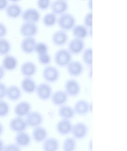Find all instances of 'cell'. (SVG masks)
I'll return each instance as SVG.
<instances>
[{"mask_svg": "<svg viewBox=\"0 0 127 151\" xmlns=\"http://www.w3.org/2000/svg\"><path fill=\"white\" fill-rule=\"evenodd\" d=\"M57 24L60 29L69 31L76 24V19L73 15L66 12L58 16Z\"/></svg>", "mask_w": 127, "mask_h": 151, "instance_id": "6da1fadb", "label": "cell"}, {"mask_svg": "<svg viewBox=\"0 0 127 151\" xmlns=\"http://www.w3.org/2000/svg\"><path fill=\"white\" fill-rule=\"evenodd\" d=\"M73 55L67 49L61 48L55 52L54 60L55 64L60 68H66L72 60Z\"/></svg>", "mask_w": 127, "mask_h": 151, "instance_id": "7a4b0ae2", "label": "cell"}, {"mask_svg": "<svg viewBox=\"0 0 127 151\" xmlns=\"http://www.w3.org/2000/svg\"><path fill=\"white\" fill-rule=\"evenodd\" d=\"M42 76L46 83H55L59 79L60 72L56 67L49 65L45 66L43 70Z\"/></svg>", "mask_w": 127, "mask_h": 151, "instance_id": "3957f363", "label": "cell"}, {"mask_svg": "<svg viewBox=\"0 0 127 151\" xmlns=\"http://www.w3.org/2000/svg\"><path fill=\"white\" fill-rule=\"evenodd\" d=\"M52 92V87L47 83H40L37 85L35 91L38 99L43 101L50 99Z\"/></svg>", "mask_w": 127, "mask_h": 151, "instance_id": "277c9868", "label": "cell"}, {"mask_svg": "<svg viewBox=\"0 0 127 151\" xmlns=\"http://www.w3.org/2000/svg\"><path fill=\"white\" fill-rule=\"evenodd\" d=\"M88 132V125L82 122H78L73 124L71 133L75 139L81 140L87 137Z\"/></svg>", "mask_w": 127, "mask_h": 151, "instance_id": "5b68a950", "label": "cell"}, {"mask_svg": "<svg viewBox=\"0 0 127 151\" xmlns=\"http://www.w3.org/2000/svg\"><path fill=\"white\" fill-rule=\"evenodd\" d=\"M23 22L37 24L41 18L39 10L34 8H28L23 11L21 16Z\"/></svg>", "mask_w": 127, "mask_h": 151, "instance_id": "8992f818", "label": "cell"}, {"mask_svg": "<svg viewBox=\"0 0 127 151\" xmlns=\"http://www.w3.org/2000/svg\"><path fill=\"white\" fill-rule=\"evenodd\" d=\"M39 29L36 24L23 22L20 27L19 32L23 37H35Z\"/></svg>", "mask_w": 127, "mask_h": 151, "instance_id": "52a82bcc", "label": "cell"}, {"mask_svg": "<svg viewBox=\"0 0 127 151\" xmlns=\"http://www.w3.org/2000/svg\"><path fill=\"white\" fill-rule=\"evenodd\" d=\"M65 90L68 97H75L80 94L81 87L77 80L70 78L66 81L64 85Z\"/></svg>", "mask_w": 127, "mask_h": 151, "instance_id": "ba28073f", "label": "cell"}, {"mask_svg": "<svg viewBox=\"0 0 127 151\" xmlns=\"http://www.w3.org/2000/svg\"><path fill=\"white\" fill-rule=\"evenodd\" d=\"M9 127L11 131L17 133L25 131L28 126L23 117L16 116L11 119L9 122Z\"/></svg>", "mask_w": 127, "mask_h": 151, "instance_id": "9c48e42d", "label": "cell"}, {"mask_svg": "<svg viewBox=\"0 0 127 151\" xmlns=\"http://www.w3.org/2000/svg\"><path fill=\"white\" fill-rule=\"evenodd\" d=\"M25 117L28 126L31 128H33L41 125L43 123V116L38 111H31Z\"/></svg>", "mask_w": 127, "mask_h": 151, "instance_id": "30bf717a", "label": "cell"}, {"mask_svg": "<svg viewBox=\"0 0 127 151\" xmlns=\"http://www.w3.org/2000/svg\"><path fill=\"white\" fill-rule=\"evenodd\" d=\"M85 49L84 40L73 38L67 43V50L72 55H78Z\"/></svg>", "mask_w": 127, "mask_h": 151, "instance_id": "8fae6325", "label": "cell"}, {"mask_svg": "<svg viewBox=\"0 0 127 151\" xmlns=\"http://www.w3.org/2000/svg\"><path fill=\"white\" fill-rule=\"evenodd\" d=\"M69 37L67 32L60 29L55 31L52 34L51 41L54 45L57 47H62L68 43Z\"/></svg>", "mask_w": 127, "mask_h": 151, "instance_id": "7c38bea8", "label": "cell"}, {"mask_svg": "<svg viewBox=\"0 0 127 151\" xmlns=\"http://www.w3.org/2000/svg\"><path fill=\"white\" fill-rule=\"evenodd\" d=\"M67 74L73 77L80 76L83 73L84 67L81 62L72 60L66 66Z\"/></svg>", "mask_w": 127, "mask_h": 151, "instance_id": "4fadbf2b", "label": "cell"}, {"mask_svg": "<svg viewBox=\"0 0 127 151\" xmlns=\"http://www.w3.org/2000/svg\"><path fill=\"white\" fill-rule=\"evenodd\" d=\"M50 9L52 12L58 16L67 12L68 4L66 0H54L52 1Z\"/></svg>", "mask_w": 127, "mask_h": 151, "instance_id": "5bb4252c", "label": "cell"}, {"mask_svg": "<svg viewBox=\"0 0 127 151\" xmlns=\"http://www.w3.org/2000/svg\"><path fill=\"white\" fill-rule=\"evenodd\" d=\"M32 106L30 102L22 101L18 102L14 107L13 111L16 116L25 117L31 111Z\"/></svg>", "mask_w": 127, "mask_h": 151, "instance_id": "9a60e30c", "label": "cell"}, {"mask_svg": "<svg viewBox=\"0 0 127 151\" xmlns=\"http://www.w3.org/2000/svg\"><path fill=\"white\" fill-rule=\"evenodd\" d=\"M68 96L64 90H59L52 92L50 99L56 106H60L66 104L68 101Z\"/></svg>", "mask_w": 127, "mask_h": 151, "instance_id": "2e32d148", "label": "cell"}, {"mask_svg": "<svg viewBox=\"0 0 127 151\" xmlns=\"http://www.w3.org/2000/svg\"><path fill=\"white\" fill-rule=\"evenodd\" d=\"M73 125L71 120L61 119L57 122L56 131L61 136H67L71 133Z\"/></svg>", "mask_w": 127, "mask_h": 151, "instance_id": "e0dca14e", "label": "cell"}, {"mask_svg": "<svg viewBox=\"0 0 127 151\" xmlns=\"http://www.w3.org/2000/svg\"><path fill=\"white\" fill-rule=\"evenodd\" d=\"M37 70L36 64L31 61L25 62L20 66V73L24 77H32L36 74Z\"/></svg>", "mask_w": 127, "mask_h": 151, "instance_id": "ac0fdd59", "label": "cell"}, {"mask_svg": "<svg viewBox=\"0 0 127 151\" xmlns=\"http://www.w3.org/2000/svg\"><path fill=\"white\" fill-rule=\"evenodd\" d=\"M36 40L34 37H24L20 42V48L24 53L32 54L35 52Z\"/></svg>", "mask_w": 127, "mask_h": 151, "instance_id": "d6986e66", "label": "cell"}, {"mask_svg": "<svg viewBox=\"0 0 127 151\" xmlns=\"http://www.w3.org/2000/svg\"><path fill=\"white\" fill-rule=\"evenodd\" d=\"M1 65L5 71H12L17 68L18 61L15 56L9 54L4 56Z\"/></svg>", "mask_w": 127, "mask_h": 151, "instance_id": "ffe728a7", "label": "cell"}, {"mask_svg": "<svg viewBox=\"0 0 127 151\" xmlns=\"http://www.w3.org/2000/svg\"><path fill=\"white\" fill-rule=\"evenodd\" d=\"M6 16L11 19H16L20 17L22 14V7L17 3L9 4L4 10Z\"/></svg>", "mask_w": 127, "mask_h": 151, "instance_id": "44dd1931", "label": "cell"}, {"mask_svg": "<svg viewBox=\"0 0 127 151\" xmlns=\"http://www.w3.org/2000/svg\"><path fill=\"white\" fill-rule=\"evenodd\" d=\"M48 134L47 129L40 125L33 128L32 138L36 143H42L48 137Z\"/></svg>", "mask_w": 127, "mask_h": 151, "instance_id": "7402d4cb", "label": "cell"}, {"mask_svg": "<svg viewBox=\"0 0 127 151\" xmlns=\"http://www.w3.org/2000/svg\"><path fill=\"white\" fill-rule=\"evenodd\" d=\"M36 84L32 77H24L20 82V89L26 94H32L35 92Z\"/></svg>", "mask_w": 127, "mask_h": 151, "instance_id": "603a6c76", "label": "cell"}, {"mask_svg": "<svg viewBox=\"0 0 127 151\" xmlns=\"http://www.w3.org/2000/svg\"><path fill=\"white\" fill-rule=\"evenodd\" d=\"M22 91L18 86L15 85L7 86L6 97L10 101L16 102L21 99Z\"/></svg>", "mask_w": 127, "mask_h": 151, "instance_id": "cb8c5ba5", "label": "cell"}, {"mask_svg": "<svg viewBox=\"0 0 127 151\" xmlns=\"http://www.w3.org/2000/svg\"><path fill=\"white\" fill-rule=\"evenodd\" d=\"M14 141L21 148L27 147L31 145L32 138L25 131L17 133L14 137Z\"/></svg>", "mask_w": 127, "mask_h": 151, "instance_id": "d4e9b609", "label": "cell"}, {"mask_svg": "<svg viewBox=\"0 0 127 151\" xmlns=\"http://www.w3.org/2000/svg\"><path fill=\"white\" fill-rule=\"evenodd\" d=\"M73 38L84 40L89 36V29L83 24H75L71 30Z\"/></svg>", "mask_w": 127, "mask_h": 151, "instance_id": "484cf974", "label": "cell"}, {"mask_svg": "<svg viewBox=\"0 0 127 151\" xmlns=\"http://www.w3.org/2000/svg\"><path fill=\"white\" fill-rule=\"evenodd\" d=\"M90 103L85 100L81 99L75 103L73 106L75 114L81 116L86 115L90 112Z\"/></svg>", "mask_w": 127, "mask_h": 151, "instance_id": "4316f807", "label": "cell"}, {"mask_svg": "<svg viewBox=\"0 0 127 151\" xmlns=\"http://www.w3.org/2000/svg\"><path fill=\"white\" fill-rule=\"evenodd\" d=\"M58 114L61 119L71 120L76 114L73 108L65 104L59 106L58 109Z\"/></svg>", "mask_w": 127, "mask_h": 151, "instance_id": "83f0119b", "label": "cell"}, {"mask_svg": "<svg viewBox=\"0 0 127 151\" xmlns=\"http://www.w3.org/2000/svg\"><path fill=\"white\" fill-rule=\"evenodd\" d=\"M42 147L44 151H58L60 148L59 141L56 138L48 137L42 142Z\"/></svg>", "mask_w": 127, "mask_h": 151, "instance_id": "f1b7e54d", "label": "cell"}, {"mask_svg": "<svg viewBox=\"0 0 127 151\" xmlns=\"http://www.w3.org/2000/svg\"><path fill=\"white\" fill-rule=\"evenodd\" d=\"M58 16L52 12L47 13L43 17L42 21L43 25L47 28H51L57 24Z\"/></svg>", "mask_w": 127, "mask_h": 151, "instance_id": "f546056e", "label": "cell"}, {"mask_svg": "<svg viewBox=\"0 0 127 151\" xmlns=\"http://www.w3.org/2000/svg\"><path fill=\"white\" fill-rule=\"evenodd\" d=\"M76 139L73 137L66 138L62 144V148L64 151H75L77 148Z\"/></svg>", "mask_w": 127, "mask_h": 151, "instance_id": "4dcf8cb0", "label": "cell"}, {"mask_svg": "<svg viewBox=\"0 0 127 151\" xmlns=\"http://www.w3.org/2000/svg\"><path fill=\"white\" fill-rule=\"evenodd\" d=\"M82 59L83 63L89 68L92 66V49L91 47L85 48L82 52Z\"/></svg>", "mask_w": 127, "mask_h": 151, "instance_id": "1f68e13d", "label": "cell"}, {"mask_svg": "<svg viewBox=\"0 0 127 151\" xmlns=\"http://www.w3.org/2000/svg\"><path fill=\"white\" fill-rule=\"evenodd\" d=\"M10 42L5 38L0 39V56H4L9 54L11 51Z\"/></svg>", "mask_w": 127, "mask_h": 151, "instance_id": "d6a6232c", "label": "cell"}, {"mask_svg": "<svg viewBox=\"0 0 127 151\" xmlns=\"http://www.w3.org/2000/svg\"><path fill=\"white\" fill-rule=\"evenodd\" d=\"M37 59L39 63L43 66L49 65L52 61L51 56L49 52L37 55Z\"/></svg>", "mask_w": 127, "mask_h": 151, "instance_id": "836d02e7", "label": "cell"}, {"mask_svg": "<svg viewBox=\"0 0 127 151\" xmlns=\"http://www.w3.org/2000/svg\"><path fill=\"white\" fill-rule=\"evenodd\" d=\"M10 106L7 101L0 100V118L6 117L9 114Z\"/></svg>", "mask_w": 127, "mask_h": 151, "instance_id": "e575fe53", "label": "cell"}, {"mask_svg": "<svg viewBox=\"0 0 127 151\" xmlns=\"http://www.w3.org/2000/svg\"><path fill=\"white\" fill-rule=\"evenodd\" d=\"M49 47L47 44L44 42H37L35 47V52L36 54L44 53L49 52Z\"/></svg>", "mask_w": 127, "mask_h": 151, "instance_id": "d590c367", "label": "cell"}, {"mask_svg": "<svg viewBox=\"0 0 127 151\" xmlns=\"http://www.w3.org/2000/svg\"><path fill=\"white\" fill-rule=\"evenodd\" d=\"M51 3V0H37L36 6L40 10L45 11L50 9Z\"/></svg>", "mask_w": 127, "mask_h": 151, "instance_id": "8d00e7d4", "label": "cell"}, {"mask_svg": "<svg viewBox=\"0 0 127 151\" xmlns=\"http://www.w3.org/2000/svg\"><path fill=\"white\" fill-rule=\"evenodd\" d=\"M83 24L89 29H91L92 27V13L90 11L84 16L83 19Z\"/></svg>", "mask_w": 127, "mask_h": 151, "instance_id": "74e56055", "label": "cell"}, {"mask_svg": "<svg viewBox=\"0 0 127 151\" xmlns=\"http://www.w3.org/2000/svg\"><path fill=\"white\" fill-rule=\"evenodd\" d=\"M21 147H20L16 143H9L5 145L4 151H19L21 150Z\"/></svg>", "mask_w": 127, "mask_h": 151, "instance_id": "f35d334b", "label": "cell"}, {"mask_svg": "<svg viewBox=\"0 0 127 151\" xmlns=\"http://www.w3.org/2000/svg\"><path fill=\"white\" fill-rule=\"evenodd\" d=\"M7 86L4 83L0 82V100H3L6 97Z\"/></svg>", "mask_w": 127, "mask_h": 151, "instance_id": "ab89813d", "label": "cell"}, {"mask_svg": "<svg viewBox=\"0 0 127 151\" xmlns=\"http://www.w3.org/2000/svg\"><path fill=\"white\" fill-rule=\"evenodd\" d=\"M8 33V29L5 24L0 22V39L5 38Z\"/></svg>", "mask_w": 127, "mask_h": 151, "instance_id": "60d3db41", "label": "cell"}, {"mask_svg": "<svg viewBox=\"0 0 127 151\" xmlns=\"http://www.w3.org/2000/svg\"><path fill=\"white\" fill-rule=\"evenodd\" d=\"M8 0H0V12L4 11L9 5Z\"/></svg>", "mask_w": 127, "mask_h": 151, "instance_id": "b9f144b4", "label": "cell"}, {"mask_svg": "<svg viewBox=\"0 0 127 151\" xmlns=\"http://www.w3.org/2000/svg\"><path fill=\"white\" fill-rule=\"evenodd\" d=\"M5 75V70L3 68L1 65H0V81L3 79Z\"/></svg>", "mask_w": 127, "mask_h": 151, "instance_id": "7bdbcfd3", "label": "cell"}, {"mask_svg": "<svg viewBox=\"0 0 127 151\" xmlns=\"http://www.w3.org/2000/svg\"><path fill=\"white\" fill-rule=\"evenodd\" d=\"M4 145H4L3 140L1 139L0 138V151H4Z\"/></svg>", "mask_w": 127, "mask_h": 151, "instance_id": "ee69618b", "label": "cell"}, {"mask_svg": "<svg viewBox=\"0 0 127 151\" xmlns=\"http://www.w3.org/2000/svg\"><path fill=\"white\" fill-rule=\"evenodd\" d=\"M4 132V127L1 123L0 122V137L3 134Z\"/></svg>", "mask_w": 127, "mask_h": 151, "instance_id": "f6af8a7d", "label": "cell"}, {"mask_svg": "<svg viewBox=\"0 0 127 151\" xmlns=\"http://www.w3.org/2000/svg\"><path fill=\"white\" fill-rule=\"evenodd\" d=\"M88 6H89V9H90V11H91V9H92V0H89Z\"/></svg>", "mask_w": 127, "mask_h": 151, "instance_id": "bcb514c9", "label": "cell"}, {"mask_svg": "<svg viewBox=\"0 0 127 151\" xmlns=\"http://www.w3.org/2000/svg\"><path fill=\"white\" fill-rule=\"evenodd\" d=\"M9 1L12 2V3H17L18 2H19L21 0H8Z\"/></svg>", "mask_w": 127, "mask_h": 151, "instance_id": "7dc6e473", "label": "cell"}, {"mask_svg": "<svg viewBox=\"0 0 127 151\" xmlns=\"http://www.w3.org/2000/svg\"><path fill=\"white\" fill-rule=\"evenodd\" d=\"M66 1H67V0H66Z\"/></svg>", "mask_w": 127, "mask_h": 151, "instance_id": "c3c4849f", "label": "cell"}]
</instances>
